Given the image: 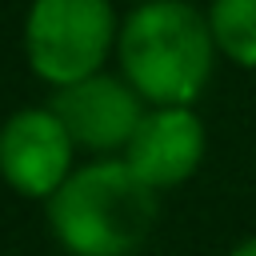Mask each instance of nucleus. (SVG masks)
Segmentation results:
<instances>
[{
  "mask_svg": "<svg viewBox=\"0 0 256 256\" xmlns=\"http://www.w3.org/2000/svg\"><path fill=\"white\" fill-rule=\"evenodd\" d=\"M124 80L152 108H192L212 80L216 40L188 0H144L116 36Z\"/></svg>",
  "mask_w": 256,
  "mask_h": 256,
  "instance_id": "nucleus-1",
  "label": "nucleus"
},
{
  "mask_svg": "<svg viewBox=\"0 0 256 256\" xmlns=\"http://www.w3.org/2000/svg\"><path fill=\"white\" fill-rule=\"evenodd\" d=\"M72 136L52 108H20L0 124V180L24 200H52L72 168Z\"/></svg>",
  "mask_w": 256,
  "mask_h": 256,
  "instance_id": "nucleus-5",
  "label": "nucleus"
},
{
  "mask_svg": "<svg viewBox=\"0 0 256 256\" xmlns=\"http://www.w3.org/2000/svg\"><path fill=\"white\" fill-rule=\"evenodd\" d=\"M204 152H208V132L192 108H148L120 160L152 192H168L200 172Z\"/></svg>",
  "mask_w": 256,
  "mask_h": 256,
  "instance_id": "nucleus-6",
  "label": "nucleus"
},
{
  "mask_svg": "<svg viewBox=\"0 0 256 256\" xmlns=\"http://www.w3.org/2000/svg\"><path fill=\"white\" fill-rule=\"evenodd\" d=\"M120 28L108 0H32L24 20V52L40 80L68 88L100 72Z\"/></svg>",
  "mask_w": 256,
  "mask_h": 256,
  "instance_id": "nucleus-3",
  "label": "nucleus"
},
{
  "mask_svg": "<svg viewBox=\"0 0 256 256\" xmlns=\"http://www.w3.org/2000/svg\"><path fill=\"white\" fill-rule=\"evenodd\" d=\"M224 256H256V232H248V236H240Z\"/></svg>",
  "mask_w": 256,
  "mask_h": 256,
  "instance_id": "nucleus-8",
  "label": "nucleus"
},
{
  "mask_svg": "<svg viewBox=\"0 0 256 256\" xmlns=\"http://www.w3.org/2000/svg\"><path fill=\"white\" fill-rule=\"evenodd\" d=\"M48 108L68 128L72 144L84 152H96L100 160H108L116 152L124 156L128 140L136 136V128L148 112L140 92L124 76H108V72H96L88 80L56 88Z\"/></svg>",
  "mask_w": 256,
  "mask_h": 256,
  "instance_id": "nucleus-4",
  "label": "nucleus"
},
{
  "mask_svg": "<svg viewBox=\"0 0 256 256\" xmlns=\"http://www.w3.org/2000/svg\"><path fill=\"white\" fill-rule=\"evenodd\" d=\"M44 212L68 256H132L160 220V192H152L120 156H108L76 168Z\"/></svg>",
  "mask_w": 256,
  "mask_h": 256,
  "instance_id": "nucleus-2",
  "label": "nucleus"
},
{
  "mask_svg": "<svg viewBox=\"0 0 256 256\" xmlns=\"http://www.w3.org/2000/svg\"><path fill=\"white\" fill-rule=\"evenodd\" d=\"M208 28L232 64L256 68V0H212Z\"/></svg>",
  "mask_w": 256,
  "mask_h": 256,
  "instance_id": "nucleus-7",
  "label": "nucleus"
}]
</instances>
